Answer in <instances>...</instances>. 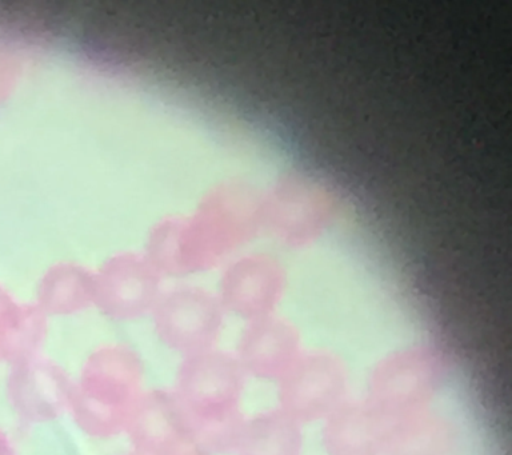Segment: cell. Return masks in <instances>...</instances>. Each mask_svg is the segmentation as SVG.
Wrapping results in <instances>:
<instances>
[{
  "label": "cell",
  "instance_id": "6da1fadb",
  "mask_svg": "<svg viewBox=\"0 0 512 455\" xmlns=\"http://www.w3.org/2000/svg\"><path fill=\"white\" fill-rule=\"evenodd\" d=\"M243 378L238 359L219 351L180 362L172 393L190 422L196 445L208 454L238 446L244 426L238 414Z\"/></svg>",
  "mask_w": 512,
  "mask_h": 455
},
{
  "label": "cell",
  "instance_id": "7a4b0ae2",
  "mask_svg": "<svg viewBox=\"0 0 512 455\" xmlns=\"http://www.w3.org/2000/svg\"><path fill=\"white\" fill-rule=\"evenodd\" d=\"M143 383V363L130 347L110 345L96 350L74 382L70 411L87 435L110 438L124 433Z\"/></svg>",
  "mask_w": 512,
  "mask_h": 455
},
{
  "label": "cell",
  "instance_id": "3957f363",
  "mask_svg": "<svg viewBox=\"0 0 512 455\" xmlns=\"http://www.w3.org/2000/svg\"><path fill=\"white\" fill-rule=\"evenodd\" d=\"M154 330L160 343L182 357L214 350L222 329L220 303L195 290L176 291L156 303Z\"/></svg>",
  "mask_w": 512,
  "mask_h": 455
},
{
  "label": "cell",
  "instance_id": "277c9868",
  "mask_svg": "<svg viewBox=\"0 0 512 455\" xmlns=\"http://www.w3.org/2000/svg\"><path fill=\"white\" fill-rule=\"evenodd\" d=\"M74 382L51 359L35 355L10 365L7 399L22 421L51 422L68 411Z\"/></svg>",
  "mask_w": 512,
  "mask_h": 455
},
{
  "label": "cell",
  "instance_id": "5b68a950",
  "mask_svg": "<svg viewBox=\"0 0 512 455\" xmlns=\"http://www.w3.org/2000/svg\"><path fill=\"white\" fill-rule=\"evenodd\" d=\"M124 433L136 455H167L196 445L190 422L172 390L143 393Z\"/></svg>",
  "mask_w": 512,
  "mask_h": 455
},
{
  "label": "cell",
  "instance_id": "8992f818",
  "mask_svg": "<svg viewBox=\"0 0 512 455\" xmlns=\"http://www.w3.org/2000/svg\"><path fill=\"white\" fill-rule=\"evenodd\" d=\"M46 335V315L39 307L18 306L0 294V362L14 365L39 355Z\"/></svg>",
  "mask_w": 512,
  "mask_h": 455
},
{
  "label": "cell",
  "instance_id": "52a82bcc",
  "mask_svg": "<svg viewBox=\"0 0 512 455\" xmlns=\"http://www.w3.org/2000/svg\"><path fill=\"white\" fill-rule=\"evenodd\" d=\"M287 337L279 323L264 318L252 321L244 330L236 357L244 373L255 377H271L278 373L287 350Z\"/></svg>",
  "mask_w": 512,
  "mask_h": 455
},
{
  "label": "cell",
  "instance_id": "ba28073f",
  "mask_svg": "<svg viewBox=\"0 0 512 455\" xmlns=\"http://www.w3.org/2000/svg\"><path fill=\"white\" fill-rule=\"evenodd\" d=\"M287 431L266 415L244 423L236 450L239 455H286Z\"/></svg>",
  "mask_w": 512,
  "mask_h": 455
},
{
  "label": "cell",
  "instance_id": "9c48e42d",
  "mask_svg": "<svg viewBox=\"0 0 512 455\" xmlns=\"http://www.w3.org/2000/svg\"><path fill=\"white\" fill-rule=\"evenodd\" d=\"M0 455H16L14 446L2 430H0Z\"/></svg>",
  "mask_w": 512,
  "mask_h": 455
},
{
  "label": "cell",
  "instance_id": "30bf717a",
  "mask_svg": "<svg viewBox=\"0 0 512 455\" xmlns=\"http://www.w3.org/2000/svg\"><path fill=\"white\" fill-rule=\"evenodd\" d=\"M167 455H208V453L198 445H190Z\"/></svg>",
  "mask_w": 512,
  "mask_h": 455
}]
</instances>
